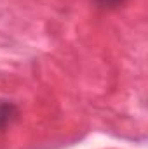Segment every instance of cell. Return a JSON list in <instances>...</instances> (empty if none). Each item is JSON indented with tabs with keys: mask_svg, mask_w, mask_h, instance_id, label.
<instances>
[{
	"mask_svg": "<svg viewBox=\"0 0 148 149\" xmlns=\"http://www.w3.org/2000/svg\"><path fill=\"white\" fill-rule=\"evenodd\" d=\"M18 106L11 101H5V99H0V130L5 128L7 125H11L16 118H18Z\"/></svg>",
	"mask_w": 148,
	"mask_h": 149,
	"instance_id": "6da1fadb",
	"label": "cell"
}]
</instances>
